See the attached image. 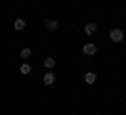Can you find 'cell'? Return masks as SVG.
<instances>
[{"label": "cell", "mask_w": 126, "mask_h": 115, "mask_svg": "<svg viewBox=\"0 0 126 115\" xmlns=\"http://www.w3.org/2000/svg\"><path fill=\"white\" fill-rule=\"evenodd\" d=\"M44 84L46 86H53L55 84V73H53V71H46V73H44Z\"/></svg>", "instance_id": "obj_6"}, {"label": "cell", "mask_w": 126, "mask_h": 115, "mask_svg": "<svg viewBox=\"0 0 126 115\" xmlns=\"http://www.w3.org/2000/svg\"><path fill=\"white\" fill-rule=\"evenodd\" d=\"M82 52H84L86 57H93V54H97V44H93V42L84 44V46H82Z\"/></svg>", "instance_id": "obj_2"}, {"label": "cell", "mask_w": 126, "mask_h": 115, "mask_svg": "<svg viewBox=\"0 0 126 115\" xmlns=\"http://www.w3.org/2000/svg\"><path fill=\"white\" fill-rule=\"evenodd\" d=\"M19 54H21V59H30V57H32V50H30V48H23Z\"/></svg>", "instance_id": "obj_10"}, {"label": "cell", "mask_w": 126, "mask_h": 115, "mask_svg": "<svg viewBox=\"0 0 126 115\" xmlns=\"http://www.w3.org/2000/svg\"><path fill=\"white\" fill-rule=\"evenodd\" d=\"M44 27H46L48 31H57V29H59V23L55 21V19H44Z\"/></svg>", "instance_id": "obj_3"}, {"label": "cell", "mask_w": 126, "mask_h": 115, "mask_svg": "<svg viewBox=\"0 0 126 115\" xmlns=\"http://www.w3.org/2000/svg\"><path fill=\"white\" fill-rule=\"evenodd\" d=\"M84 82H86V84H94V82H97V75H94L93 71H88V73L84 75Z\"/></svg>", "instance_id": "obj_7"}, {"label": "cell", "mask_w": 126, "mask_h": 115, "mask_svg": "<svg viewBox=\"0 0 126 115\" xmlns=\"http://www.w3.org/2000/svg\"><path fill=\"white\" fill-rule=\"evenodd\" d=\"M109 40H111V42H122V40H124V31L118 29V27H113V29L109 31Z\"/></svg>", "instance_id": "obj_1"}, {"label": "cell", "mask_w": 126, "mask_h": 115, "mask_svg": "<svg viewBox=\"0 0 126 115\" xmlns=\"http://www.w3.org/2000/svg\"><path fill=\"white\" fill-rule=\"evenodd\" d=\"M44 67H46V71H50V69L55 67V59H53V57H46V59H44Z\"/></svg>", "instance_id": "obj_9"}, {"label": "cell", "mask_w": 126, "mask_h": 115, "mask_svg": "<svg viewBox=\"0 0 126 115\" xmlns=\"http://www.w3.org/2000/svg\"><path fill=\"white\" fill-rule=\"evenodd\" d=\"M13 27H15V31H23V29H25V19H21V17L15 19V21H13Z\"/></svg>", "instance_id": "obj_4"}, {"label": "cell", "mask_w": 126, "mask_h": 115, "mask_svg": "<svg viewBox=\"0 0 126 115\" xmlns=\"http://www.w3.org/2000/svg\"><path fill=\"white\" fill-rule=\"evenodd\" d=\"M94 31H97V23H86L84 25V34L86 36H93Z\"/></svg>", "instance_id": "obj_5"}, {"label": "cell", "mask_w": 126, "mask_h": 115, "mask_svg": "<svg viewBox=\"0 0 126 115\" xmlns=\"http://www.w3.org/2000/svg\"><path fill=\"white\" fill-rule=\"evenodd\" d=\"M32 71V67H30V63H23V65H19V73L21 75H27Z\"/></svg>", "instance_id": "obj_8"}]
</instances>
